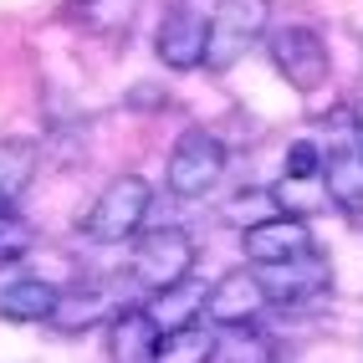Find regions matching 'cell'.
<instances>
[{
    "label": "cell",
    "instance_id": "cell-1",
    "mask_svg": "<svg viewBox=\"0 0 363 363\" xmlns=\"http://www.w3.org/2000/svg\"><path fill=\"white\" fill-rule=\"evenodd\" d=\"M149 205H154V184L149 179L143 174H118V179L103 184V195L82 215V235L92 246H123V240H133L143 230Z\"/></svg>",
    "mask_w": 363,
    "mask_h": 363
},
{
    "label": "cell",
    "instance_id": "cell-2",
    "mask_svg": "<svg viewBox=\"0 0 363 363\" xmlns=\"http://www.w3.org/2000/svg\"><path fill=\"white\" fill-rule=\"evenodd\" d=\"M272 26V0H215L210 36H205V67L230 72Z\"/></svg>",
    "mask_w": 363,
    "mask_h": 363
},
{
    "label": "cell",
    "instance_id": "cell-3",
    "mask_svg": "<svg viewBox=\"0 0 363 363\" xmlns=\"http://www.w3.org/2000/svg\"><path fill=\"white\" fill-rule=\"evenodd\" d=\"M133 281L143 286V292H164V286H174L184 277H195V235H189L184 225H154V230H138L133 235Z\"/></svg>",
    "mask_w": 363,
    "mask_h": 363
},
{
    "label": "cell",
    "instance_id": "cell-4",
    "mask_svg": "<svg viewBox=\"0 0 363 363\" xmlns=\"http://www.w3.org/2000/svg\"><path fill=\"white\" fill-rule=\"evenodd\" d=\"M266 57H272L277 77L292 87V92H302V98L323 92L328 77H333V52H328V41L312 31V26H281V31H272Z\"/></svg>",
    "mask_w": 363,
    "mask_h": 363
},
{
    "label": "cell",
    "instance_id": "cell-5",
    "mask_svg": "<svg viewBox=\"0 0 363 363\" xmlns=\"http://www.w3.org/2000/svg\"><path fill=\"white\" fill-rule=\"evenodd\" d=\"M225 164H230V154H225V143L210 128H184L179 143H174V154H169L164 184H169V195H179V200H200L205 189L220 184Z\"/></svg>",
    "mask_w": 363,
    "mask_h": 363
},
{
    "label": "cell",
    "instance_id": "cell-6",
    "mask_svg": "<svg viewBox=\"0 0 363 363\" xmlns=\"http://www.w3.org/2000/svg\"><path fill=\"white\" fill-rule=\"evenodd\" d=\"M256 277L272 297V307H307L323 292H333V261L318 246H307L286 261H272V266H256Z\"/></svg>",
    "mask_w": 363,
    "mask_h": 363
},
{
    "label": "cell",
    "instance_id": "cell-7",
    "mask_svg": "<svg viewBox=\"0 0 363 363\" xmlns=\"http://www.w3.org/2000/svg\"><path fill=\"white\" fill-rule=\"evenodd\" d=\"M205 36H210L205 0H174L154 36V52L169 72H195V67H205Z\"/></svg>",
    "mask_w": 363,
    "mask_h": 363
},
{
    "label": "cell",
    "instance_id": "cell-8",
    "mask_svg": "<svg viewBox=\"0 0 363 363\" xmlns=\"http://www.w3.org/2000/svg\"><path fill=\"white\" fill-rule=\"evenodd\" d=\"M272 307V297H266V286L256 277V266H230L225 277L210 281L205 292V318L215 328H230V323H256L261 312Z\"/></svg>",
    "mask_w": 363,
    "mask_h": 363
},
{
    "label": "cell",
    "instance_id": "cell-9",
    "mask_svg": "<svg viewBox=\"0 0 363 363\" xmlns=\"http://www.w3.org/2000/svg\"><path fill=\"white\" fill-rule=\"evenodd\" d=\"M323 189H328V205H337L343 215H363V143L353 118L343 123V138L323 149Z\"/></svg>",
    "mask_w": 363,
    "mask_h": 363
},
{
    "label": "cell",
    "instance_id": "cell-10",
    "mask_svg": "<svg viewBox=\"0 0 363 363\" xmlns=\"http://www.w3.org/2000/svg\"><path fill=\"white\" fill-rule=\"evenodd\" d=\"M312 246V230L302 215H261V220H251L246 230H240V251H246L251 266H272V261H286Z\"/></svg>",
    "mask_w": 363,
    "mask_h": 363
},
{
    "label": "cell",
    "instance_id": "cell-11",
    "mask_svg": "<svg viewBox=\"0 0 363 363\" xmlns=\"http://www.w3.org/2000/svg\"><path fill=\"white\" fill-rule=\"evenodd\" d=\"M159 323L143 307H118L108 318V358L113 363H154L159 358Z\"/></svg>",
    "mask_w": 363,
    "mask_h": 363
},
{
    "label": "cell",
    "instance_id": "cell-12",
    "mask_svg": "<svg viewBox=\"0 0 363 363\" xmlns=\"http://www.w3.org/2000/svg\"><path fill=\"white\" fill-rule=\"evenodd\" d=\"M143 0H67V21L82 26L87 36H103V41H128L133 21H138Z\"/></svg>",
    "mask_w": 363,
    "mask_h": 363
},
{
    "label": "cell",
    "instance_id": "cell-13",
    "mask_svg": "<svg viewBox=\"0 0 363 363\" xmlns=\"http://www.w3.org/2000/svg\"><path fill=\"white\" fill-rule=\"evenodd\" d=\"M57 297H62V286H52L46 277H16L0 286V318L6 323H46Z\"/></svg>",
    "mask_w": 363,
    "mask_h": 363
},
{
    "label": "cell",
    "instance_id": "cell-14",
    "mask_svg": "<svg viewBox=\"0 0 363 363\" xmlns=\"http://www.w3.org/2000/svg\"><path fill=\"white\" fill-rule=\"evenodd\" d=\"M210 363H277V343L256 323H230L210 333Z\"/></svg>",
    "mask_w": 363,
    "mask_h": 363
},
{
    "label": "cell",
    "instance_id": "cell-15",
    "mask_svg": "<svg viewBox=\"0 0 363 363\" xmlns=\"http://www.w3.org/2000/svg\"><path fill=\"white\" fill-rule=\"evenodd\" d=\"M205 292H210V281L184 277V281H174V286H164V292H154L149 318L159 323V333L184 328V323H200V318H205Z\"/></svg>",
    "mask_w": 363,
    "mask_h": 363
},
{
    "label": "cell",
    "instance_id": "cell-16",
    "mask_svg": "<svg viewBox=\"0 0 363 363\" xmlns=\"http://www.w3.org/2000/svg\"><path fill=\"white\" fill-rule=\"evenodd\" d=\"M108 318H113V297L103 292V286H72V292L57 297V307H52L46 323H52L57 333H87V328H98Z\"/></svg>",
    "mask_w": 363,
    "mask_h": 363
},
{
    "label": "cell",
    "instance_id": "cell-17",
    "mask_svg": "<svg viewBox=\"0 0 363 363\" xmlns=\"http://www.w3.org/2000/svg\"><path fill=\"white\" fill-rule=\"evenodd\" d=\"M36 164H41V149L31 138H0V210H16V200L36 179Z\"/></svg>",
    "mask_w": 363,
    "mask_h": 363
},
{
    "label": "cell",
    "instance_id": "cell-18",
    "mask_svg": "<svg viewBox=\"0 0 363 363\" xmlns=\"http://www.w3.org/2000/svg\"><path fill=\"white\" fill-rule=\"evenodd\" d=\"M154 363H210V333H205V323L169 328L159 337V358Z\"/></svg>",
    "mask_w": 363,
    "mask_h": 363
},
{
    "label": "cell",
    "instance_id": "cell-19",
    "mask_svg": "<svg viewBox=\"0 0 363 363\" xmlns=\"http://www.w3.org/2000/svg\"><path fill=\"white\" fill-rule=\"evenodd\" d=\"M26 246H31V225L16 210H0V261H16Z\"/></svg>",
    "mask_w": 363,
    "mask_h": 363
},
{
    "label": "cell",
    "instance_id": "cell-20",
    "mask_svg": "<svg viewBox=\"0 0 363 363\" xmlns=\"http://www.w3.org/2000/svg\"><path fill=\"white\" fill-rule=\"evenodd\" d=\"M318 169H323V149L312 138H297L292 149H286V174L292 179H318Z\"/></svg>",
    "mask_w": 363,
    "mask_h": 363
},
{
    "label": "cell",
    "instance_id": "cell-21",
    "mask_svg": "<svg viewBox=\"0 0 363 363\" xmlns=\"http://www.w3.org/2000/svg\"><path fill=\"white\" fill-rule=\"evenodd\" d=\"M353 128H358V143H363V98L353 103Z\"/></svg>",
    "mask_w": 363,
    "mask_h": 363
}]
</instances>
